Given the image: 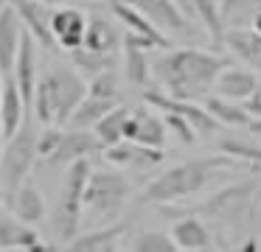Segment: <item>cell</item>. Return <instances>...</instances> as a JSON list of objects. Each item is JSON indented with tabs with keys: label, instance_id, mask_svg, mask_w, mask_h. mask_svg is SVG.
<instances>
[{
	"label": "cell",
	"instance_id": "obj_36",
	"mask_svg": "<svg viewBox=\"0 0 261 252\" xmlns=\"http://www.w3.org/2000/svg\"><path fill=\"white\" fill-rule=\"evenodd\" d=\"M244 109L250 112V118H253V121H261V95H255V98H250L247 104H244Z\"/></svg>",
	"mask_w": 261,
	"mask_h": 252
},
{
	"label": "cell",
	"instance_id": "obj_32",
	"mask_svg": "<svg viewBox=\"0 0 261 252\" xmlns=\"http://www.w3.org/2000/svg\"><path fill=\"white\" fill-rule=\"evenodd\" d=\"M219 154L230 157V160H244V162H261V149L253 143H244V140H233V137H222L216 143Z\"/></svg>",
	"mask_w": 261,
	"mask_h": 252
},
{
	"label": "cell",
	"instance_id": "obj_10",
	"mask_svg": "<svg viewBox=\"0 0 261 252\" xmlns=\"http://www.w3.org/2000/svg\"><path fill=\"white\" fill-rule=\"evenodd\" d=\"M23 37H25V28L20 22L14 6L9 3L3 9V14H0V70H3V76L14 73V62H17Z\"/></svg>",
	"mask_w": 261,
	"mask_h": 252
},
{
	"label": "cell",
	"instance_id": "obj_39",
	"mask_svg": "<svg viewBox=\"0 0 261 252\" xmlns=\"http://www.w3.org/2000/svg\"><path fill=\"white\" fill-rule=\"evenodd\" d=\"M3 151H6V132H3V123H0V160H3Z\"/></svg>",
	"mask_w": 261,
	"mask_h": 252
},
{
	"label": "cell",
	"instance_id": "obj_1",
	"mask_svg": "<svg viewBox=\"0 0 261 252\" xmlns=\"http://www.w3.org/2000/svg\"><path fill=\"white\" fill-rule=\"evenodd\" d=\"M227 67H233L230 59L219 53H208L199 48H174L154 59V78L163 84L169 98L202 104L214 95L216 78Z\"/></svg>",
	"mask_w": 261,
	"mask_h": 252
},
{
	"label": "cell",
	"instance_id": "obj_15",
	"mask_svg": "<svg viewBox=\"0 0 261 252\" xmlns=\"http://www.w3.org/2000/svg\"><path fill=\"white\" fill-rule=\"evenodd\" d=\"M126 230H129V221H118V224H110V227L90 230V233L79 235L76 241H70L62 252H115L118 249V241L124 238Z\"/></svg>",
	"mask_w": 261,
	"mask_h": 252
},
{
	"label": "cell",
	"instance_id": "obj_37",
	"mask_svg": "<svg viewBox=\"0 0 261 252\" xmlns=\"http://www.w3.org/2000/svg\"><path fill=\"white\" fill-rule=\"evenodd\" d=\"M12 252H57V249L48 246V244H37V246H31V249H12Z\"/></svg>",
	"mask_w": 261,
	"mask_h": 252
},
{
	"label": "cell",
	"instance_id": "obj_25",
	"mask_svg": "<svg viewBox=\"0 0 261 252\" xmlns=\"http://www.w3.org/2000/svg\"><path fill=\"white\" fill-rule=\"evenodd\" d=\"M115 106H118V104L98 101V98H90V95H87V98L82 101V106L73 112V118L68 121V126L76 129V132H90V129H96L98 123H101V118H107Z\"/></svg>",
	"mask_w": 261,
	"mask_h": 252
},
{
	"label": "cell",
	"instance_id": "obj_26",
	"mask_svg": "<svg viewBox=\"0 0 261 252\" xmlns=\"http://www.w3.org/2000/svg\"><path fill=\"white\" fill-rule=\"evenodd\" d=\"M202 106L214 115L216 123H225V126H250V123H253V118L244 109V104H233V101L211 95V98L202 101Z\"/></svg>",
	"mask_w": 261,
	"mask_h": 252
},
{
	"label": "cell",
	"instance_id": "obj_30",
	"mask_svg": "<svg viewBox=\"0 0 261 252\" xmlns=\"http://www.w3.org/2000/svg\"><path fill=\"white\" fill-rule=\"evenodd\" d=\"M132 252H180L171 238V233H160V230H143V233L129 238Z\"/></svg>",
	"mask_w": 261,
	"mask_h": 252
},
{
	"label": "cell",
	"instance_id": "obj_34",
	"mask_svg": "<svg viewBox=\"0 0 261 252\" xmlns=\"http://www.w3.org/2000/svg\"><path fill=\"white\" fill-rule=\"evenodd\" d=\"M65 132L59 126H45L40 132V140H37V151H40V157H45V160H51L54 154H57L59 143H62Z\"/></svg>",
	"mask_w": 261,
	"mask_h": 252
},
{
	"label": "cell",
	"instance_id": "obj_6",
	"mask_svg": "<svg viewBox=\"0 0 261 252\" xmlns=\"http://www.w3.org/2000/svg\"><path fill=\"white\" fill-rule=\"evenodd\" d=\"M42 81L48 84L54 104H57V126H62L87 98V81L82 78V73L70 70V67H54L42 76Z\"/></svg>",
	"mask_w": 261,
	"mask_h": 252
},
{
	"label": "cell",
	"instance_id": "obj_13",
	"mask_svg": "<svg viewBox=\"0 0 261 252\" xmlns=\"http://www.w3.org/2000/svg\"><path fill=\"white\" fill-rule=\"evenodd\" d=\"M158 48L154 42L141 37H132V34H124V56H126V78H129L135 87H143L149 84V78L154 76V62H149L146 50Z\"/></svg>",
	"mask_w": 261,
	"mask_h": 252
},
{
	"label": "cell",
	"instance_id": "obj_18",
	"mask_svg": "<svg viewBox=\"0 0 261 252\" xmlns=\"http://www.w3.org/2000/svg\"><path fill=\"white\" fill-rule=\"evenodd\" d=\"M98 140L93 132H76V129H68L62 137V143H59L57 154L51 157V165H73V162H82L87 160V154H93V151L98 149Z\"/></svg>",
	"mask_w": 261,
	"mask_h": 252
},
{
	"label": "cell",
	"instance_id": "obj_4",
	"mask_svg": "<svg viewBox=\"0 0 261 252\" xmlns=\"http://www.w3.org/2000/svg\"><path fill=\"white\" fill-rule=\"evenodd\" d=\"M126 199H129V182L121 171H93L85 193V213L90 218H98L101 227L118 224Z\"/></svg>",
	"mask_w": 261,
	"mask_h": 252
},
{
	"label": "cell",
	"instance_id": "obj_11",
	"mask_svg": "<svg viewBox=\"0 0 261 252\" xmlns=\"http://www.w3.org/2000/svg\"><path fill=\"white\" fill-rule=\"evenodd\" d=\"M14 11H17L20 22H23V28L31 34V37L37 39V42H42L45 48H54V31H51V20H54V9L48 3H40V0H17V3H12Z\"/></svg>",
	"mask_w": 261,
	"mask_h": 252
},
{
	"label": "cell",
	"instance_id": "obj_7",
	"mask_svg": "<svg viewBox=\"0 0 261 252\" xmlns=\"http://www.w3.org/2000/svg\"><path fill=\"white\" fill-rule=\"evenodd\" d=\"M143 98H146V104L158 106V109L174 112V115L186 118V121L191 123V129L197 132V137H211V134L219 129V123L214 121V115H211V112L205 109L202 104H191V101H174V98H169L163 90H149Z\"/></svg>",
	"mask_w": 261,
	"mask_h": 252
},
{
	"label": "cell",
	"instance_id": "obj_12",
	"mask_svg": "<svg viewBox=\"0 0 261 252\" xmlns=\"http://www.w3.org/2000/svg\"><path fill=\"white\" fill-rule=\"evenodd\" d=\"M135 6L160 34L163 31H171V34L188 31V14L182 11V6L177 0H141Z\"/></svg>",
	"mask_w": 261,
	"mask_h": 252
},
{
	"label": "cell",
	"instance_id": "obj_24",
	"mask_svg": "<svg viewBox=\"0 0 261 252\" xmlns=\"http://www.w3.org/2000/svg\"><path fill=\"white\" fill-rule=\"evenodd\" d=\"M132 118H135V123H138L135 143H138V146H146V149H154V151H163L166 132H169V126H166V118L154 115L152 109H143V106L132 112Z\"/></svg>",
	"mask_w": 261,
	"mask_h": 252
},
{
	"label": "cell",
	"instance_id": "obj_33",
	"mask_svg": "<svg viewBox=\"0 0 261 252\" xmlns=\"http://www.w3.org/2000/svg\"><path fill=\"white\" fill-rule=\"evenodd\" d=\"M87 95L98 101H110V104H118V73L107 70L101 76H96L93 81H87Z\"/></svg>",
	"mask_w": 261,
	"mask_h": 252
},
{
	"label": "cell",
	"instance_id": "obj_21",
	"mask_svg": "<svg viewBox=\"0 0 261 252\" xmlns=\"http://www.w3.org/2000/svg\"><path fill=\"white\" fill-rule=\"evenodd\" d=\"M42 244L40 233L29 224H23L20 218H14L12 213H0V252L12 249H31V246Z\"/></svg>",
	"mask_w": 261,
	"mask_h": 252
},
{
	"label": "cell",
	"instance_id": "obj_20",
	"mask_svg": "<svg viewBox=\"0 0 261 252\" xmlns=\"http://www.w3.org/2000/svg\"><path fill=\"white\" fill-rule=\"evenodd\" d=\"M107 9L126 25V34H132V37H141V39H149V42H154L158 48H166V50H169V39H166L163 34H160L158 28H154L152 22H149L146 17L138 11L135 3H110Z\"/></svg>",
	"mask_w": 261,
	"mask_h": 252
},
{
	"label": "cell",
	"instance_id": "obj_2",
	"mask_svg": "<svg viewBox=\"0 0 261 252\" xmlns=\"http://www.w3.org/2000/svg\"><path fill=\"white\" fill-rule=\"evenodd\" d=\"M230 165H236V160H230V157H225V154L208 157V160L177 162V165L166 168L163 174H158V177L143 188V199L160 202V205L188 199V196L199 193V190L211 182L216 168H230Z\"/></svg>",
	"mask_w": 261,
	"mask_h": 252
},
{
	"label": "cell",
	"instance_id": "obj_23",
	"mask_svg": "<svg viewBox=\"0 0 261 252\" xmlns=\"http://www.w3.org/2000/svg\"><path fill=\"white\" fill-rule=\"evenodd\" d=\"M121 45H124V37H118V31L104 17H90L87 37H85V50L98 53V56H115Z\"/></svg>",
	"mask_w": 261,
	"mask_h": 252
},
{
	"label": "cell",
	"instance_id": "obj_16",
	"mask_svg": "<svg viewBox=\"0 0 261 252\" xmlns=\"http://www.w3.org/2000/svg\"><path fill=\"white\" fill-rule=\"evenodd\" d=\"M34 42H37V39L31 37L29 31H25L23 45H20V53H17V62H14V73H12L29 106L34 104V93H37V84H40V78H37V53H34Z\"/></svg>",
	"mask_w": 261,
	"mask_h": 252
},
{
	"label": "cell",
	"instance_id": "obj_14",
	"mask_svg": "<svg viewBox=\"0 0 261 252\" xmlns=\"http://www.w3.org/2000/svg\"><path fill=\"white\" fill-rule=\"evenodd\" d=\"M6 205H9V213H12L14 218H20L23 224H29V227L40 224L42 218H45V213H48L42 193L29 182H25L23 188L12 190V193L6 196Z\"/></svg>",
	"mask_w": 261,
	"mask_h": 252
},
{
	"label": "cell",
	"instance_id": "obj_3",
	"mask_svg": "<svg viewBox=\"0 0 261 252\" xmlns=\"http://www.w3.org/2000/svg\"><path fill=\"white\" fill-rule=\"evenodd\" d=\"M93 177V168L87 160L73 162L65 171V179L59 185V196L51 213V230L59 241H76L79 238V227H82V216H85V193H87V182Z\"/></svg>",
	"mask_w": 261,
	"mask_h": 252
},
{
	"label": "cell",
	"instance_id": "obj_5",
	"mask_svg": "<svg viewBox=\"0 0 261 252\" xmlns=\"http://www.w3.org/2000/svg\"><path fill=\"white\" fill-rule=\"evenodd\" d=\"M37 140H40V134L31 129V121H25L23 129L12 140H6V151H3V160H0V182H3L6 193L23 188L29 182V174L34 168L37 157H40Z\"/></svg>",
	"mask_w": 261,
	"mask_h": 252
},
{
	"label": "cell",
	"instance_id": "obj_9",
	"mask_svg": "<svg viewBox=\"0 0 261 252\" xmlns=\"http://www.w3.org/2000/svg\"><path fill=\"white\" fill-rule=\"evenodd\" d=\"M214 95L216 98L233 101V104H247L250 98L258 95V78H255L253 70L247 67H227L214 84Z\"/></svg>",
	"mask_w": 261,
	"mask_h": 252
},
{
	"label": "cell",
	"instance_id": "obj_40",
	"mask_svg": "<svg viewBox=\"0 0 261 252\" xmlns=\"http://www.w3.org/2000/svg\"><path fill=\"white\" fill-rule=\"evenodd\" d=\"M250 132L258 134V137H261V121H253V123H250Z\"/></svg>",
	"mask_w": 261,
	"mask_h": 252
},
{
	"label": "cell",
	"instance_id": "obj_31",
	"mask_svg": "<svg viewBox=\"0 0 261 252\" xmlns=\"http://www.w3.org/2000/svg\"><path fill=\"white\" fill-rule=\"evenodd\" d=\"M70 59H73V65H76V73L82 70L90 81L96 76H101V73H107V70H115V56H98V53H90V50H85V48L73 50Z\"/></svg>",
	"mask_w": 261,
	"mask_h": 252
},
{
	"label": "cell",
	"instance_id": "obj_27",
	"mask_svg": "<svg viewBox=\"0 0 261 252\" xmlns=\"http://www.w3.org/2000/svg\"><path fill=\"white\" fill-rule=\"evenodd\" d=\"M126 121H129V112H126L124 106H115V109L110 112L107 118H101V123L93 129V134H96V140L104 146V151L113 149V146H118V143H124Z\"/></svg>",
	"mask_w": 261,
	"mask_h": 252
},
{
	"label": "cell",
	"instance_id": "obj_42",
	"mask_svg": "<svg viewBox=\"0 0 261 252\" xmlns=\"http://www.w3.org/2000/svg\"><path fill=\"white\" fill-rule=\"evenodd\" d=\"M6 6H9V3H0V14H3V9H6Z\"/></svg>",
	"mask_w": 261,
	"mask_h": 252
},
{
	"label": "cell",
	"instance_id": "obj_28",
	"mask_svg": "<svg viewBox=\"0 0 261 252\" xmlns=\"http://www.w3.org/2000/svg\"><path fill=\"white\" fill-rule=\"evenodd\" d=\"M225 45L239 56V59L253 62V65H261V37L253 31V28H250V31H244V28H233V31H227Z\"/></svg>",
	"mask_w": 261,
	"mask_h": 252
},
{
	"label": "cell",
	"instance_id": "obj_19",
	"mask_svg": "<svg viewBox=\"0 0 261 252\" xmlns=\"http://www.w3.org/2000/svg\"><path fill=\"white\" fill-rule=\"evenodd\" d=\"M25 98L20 93L14 76H6V87H3V101H0V123H3V132L6 140H12L14 134L23 129L25 123Z\"/></svg>",
	"mask_w": 261,
	"mask_h": 252
},
{
	"label": "cell",
	"instance_id": "obj_43",
	"mask_svg": "<svg viewBox=\"0 0 261 252\" xmlns=\"http://www.w3.org/2000/svg\"><path fill=\"white\" fill-rule=\"evenodd\" d=\"M180 252H182V249H180Z\"/></svg>",
	"mask_w": 261,
	"mask_h": 252
},
{
	"label": "cell",
	"instance_id": "obj_38",
	"mask_svg": "<svg viewBox=\"0 0 261 252\" xmlns=\"http://www.w3.org/2000/svg\"><path fill=\"white\" fill-rule=\"evenodd\" d=\"M253 31L258 34V37H261V9H258V11H255V14H253Z\"/></svg>",
	"mask_w": 261,
	"mask_h": 252
},
{
	"label": "cell",
	"instance_id": "obj_35",
	"mask_svg": "<svg viewBox=\"0 0 261 252\" xmlns=\"http://www.w3.org/2000/svg\"><path fill=\"white\" fill-rule=\"evenodd\" d=\"M166 126H169L171 132H177V137H180L182 143H194V140H197V132L191 129V123H188L186 118L174 115V112H166Z\"/></svg>",
	"mask_w": 261,
	"mask_h": 252
},
{
	"label": "cell",
	"instance_id": "obj_8",
	"mask_svg": "<svg viewBox=\"0 0 261 252\" xmlns=\"http://www.w3.org/2000/svg\"><path fill=\"white\" fill-rule=\"evenodd\" d=\"M87 25H90V17H87L82 9H73V6L54 9L51 31H54V39H57L59 48L70 50V53L79 50V48H85Z\"/></svg>",
	"mask_w": 261,
	"mask_h": 252
},
{
	"label": "cell",
	"instance_id": "obj_22",
	"mask_svg": "<svg viewBox=\"0 0 261 252\" xmlns=\"http://www.w3.org/2000/svg\"><path fill=\"white\" fill-rule=\"evenodd\" d=\"M171 238H174L177 249L182 252H211V233L197 216H186L180 221H174L171 227Z\"/></svg>",
	"mask_w": 261,
	"mask_h": 252
},
{
	"label": "cell",
	"instance_id": "obj_41",
	"mask_svg": "<svg viewBox=\"0 0 261 252\" xmlns=\"http://www.w3.org/2000/svg\"><path fill=\"white\" fill-rule=\"evenodd\" d=\"M3 87H6V76H3V70H0V101H3Z\"/></svg>",
	"mask_w": 261,
	"mask_h": 252
},
{
	"label": "cell",
	"instance_id": "obj_17",
	"mask_svg": "<svg viewBox=\"0 0 261 252\" xmlns=\"http://www.w3.org/2000/svg\"><path fill=\"white\" fill-rule=\"evenodd\" d=\"M104 160H107L110 165H118V168L146 171V168H154L163 160V151L146 149V146H138V143H118V146L104 151Z\"/></svg>",
	"mask_w": 261,
	"mask_h": 252
},
{
	"label": "cell",
	"instance_id": "obj_29",
	"mask_svg": "<svg viewBox=\"0 0 261 252\" xmlns=\"http://www.w3.org/2000/svg\"><path fill=\"white\" fill-rule=\"evenodd\" d=\"M194 9V17H199L205 25V31L211 34V39L214 42H225V28H222V20H225V14H222V3H214V0H194L191 3Z\"/></svg>",
	"mask_w": 261,
	"mask_h": 252
}]
</instances>
